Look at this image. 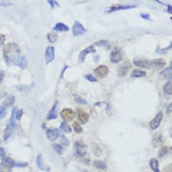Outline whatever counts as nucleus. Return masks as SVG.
Returning a JSON list of instances; mask_svg holds the SVG:
<instances>
[{"label": "nucleus", "instance_id": "f257e3e1", "mask_svg": "<svg viewBox=\"0 0 172 172\" xmlns=\"http://www.w3.org/2000/svg\"><path fill=\"white\" fill-rule=\"evenodd\" d=\"M20 47L15 43H9L4 46L3 49V58L8 65L16 63L20 58Z\"/></svg>", "mask_w": 172, "mask_h": 172}, {"label": "nucleus", "instance_id": "f03ea898", "mask_svg": "<svg viewBox=\"0 0 172 172\" xmlns=\"http://www.w3.org/2000/svg\"><path fill=\"white\" fill-rule=\"evenodd\" d=\"M16 110H17L16 107H13V108L12 117H11V119H10V121H9V123H8V125H7L5 131H4V140H5V141H7V140L10 138V136L12 135V134H13V130H14V128H15V121H14V119H15V113H16Z\"/></svg>", "mask_w": 172, "mask_h": 172}, {"label": "nucleus", "instance_id": "7ed1b4c3", "mask_svg": "<svg viewBox=\"0 0 172 172\" xmlns=\"http://www.w3.org/2000/svg\"><path fill=\"white\" fill-rule=\"evenodd\" d=\"M87 153V145L80 142V141H76L74 143V155L76 157L82 158L83 156H85Z\"/></svg>", "mask_w": 172, "mask_h": 172}, {"label": "nucleus", "instance_id": "20e7f679", "mask_svg": "<svg viewBox=\"0 0 172 172\" xmlns=\"http://www.w3.org/2000/svg\"><path fill=\"white\" fill-rule=\"evenodd\" d=\"M122 58H123V53L118 47L114 48L110 54V61L112 63H119V61H121Z\"/></svg>", "mask_w": 172, "mask_h": 172}, {"label": "nucleus", "instance_id": "39448f33", "mask_svg": "<svg viewBox=\"0 0 172 172\" xmlns=\"http://www.w3.org/2000/svg\"><path fill=\"white\" fill-rule=\"evenodd\" d=\"M2 163H4L6 164H9L12 167H25V166H28V163L17 162V161H14V160L11 159L10 157H4V158H2Z\"/></svg>", "mask_w": 172, "mask_h": 172}, {"label": "nucleus", "instance_id": "423d86ee", "mask_svg": "<svg viewBox=\"0 0 172 172\" xmlns=\"http://www.w3.org/2000/svg\"><path fill=\"white\" fill-rule=\"evenodd\" d=\"M87 32V29L82 26V24L78 21H75L73 26V36L75 37H78V36H81V35H84L85 33Z\"/></svg>", "mask_w": 172, "mask_h": 172}, {"label": "nucleus", "instance_id": "0eeeda50", "mask_svg": "<svg viewBox=\"0 0 172 172\" xmlns=\"http://www.w3.org/2000/svg\"><path fill=\"white\" fill-rule=\"evenodd\" d=\"M108 68L105 65H101L94 70V73L98 78H104L108 74Z\"/></svg>", "mask_w": 172, "mask_h": 172}, {"label": "nucleus", "instance_id": "6e6552de", "mask_svg": "<svg viewBox=\"0 0 172 172\" xmlns=\"http://www.w3.org/2000/svg\"><path fill=\"white\" fill-rule=\"evenodd\" d=\"M89 53H92V54L96 53V50L94 49V46H93V45H90V46H89V47H87L86 49H84V50L81 51V53L79 54V57H78V61H79L80 63L84 62V60H85L87 55H89Z\"/></svg>", "mask_w": 172, "mask_h": 172}, {"label": "nucleus", "instance_id": "1a4fd4ad", "mask_svg": "<svg viewBox=\"0 0 172 172\" xmlns=\"http://www.w3.org/2000/svg\"><path fill=\"white\" fill-rule=\"evenodd\" d=\"M60 116L65 121H70V120L73 119V118L75 116V113L70 108H65L60 112Z\"/></svg>", "mask_w": 172, "mask_h": 172}, {"label": "nucleus", "instance_id": "9d476101", "mask_svg": "<svg viewBox=\"0 0 172 172\" xmlns=\"http://www.w3.org/2000/svg\"><path fill=\"white\" fill-rule=\"evenodd\" d=\"M162 119H163V113H162V112L157 113V115L154 117V119L149 122V127H150V129H152V130L157 129V128L159 127V125H160Z\"/></svg>", "mask_w": 172, "mask_h": 172}, {"label": "nucleus", "instance_id": "9b49d317", "mask_svg": "<svg viewBox=\"0 0 172 172\" xmlns=\"http://www.w3.org/2000/svg\"><path fill=\"white\" fill-rule=\"evenodd\" d=\"M55 59V48L53 46H48L45 50V61L46 64L51 63Z\"/></svg>", "mask_w": 172, "mask_h": 172}, {"label": "nucleus", "instance_id": "f8f14e48", "mask_svg": "<svg viewBox=\"0 0 172 172\" xmlns=\"http://www.w3.org/2000/svg\"><path fill=\"white\" fill-rule=\"evenodd\" d=\"M134 64L136 66V67H139V68H143V69H149L150 68V60H148V59H143V58H140V59H134Z\"/></svg>", "mask_w": 172, "mask_h": 172}, {"label": "nucleus", "instance_id": "ddd939ff", "mask_svg": "<svg viewBox=\"0 0 172 172\" xmlns=\"http://www.w3.org/2000/svg\"><path fill=\"white\" fill-rule=\"evenodd\" d=\"M132 67V64L130 62H125V63H122L121 65H119V67L118 68V75L119 76H124L128 71L131 69Z\"/></svg>", "mask_w": 172, "mask_h": 172}, {"label": "nucleus", "instance_id": "4468645a", "mask_svg": "<svg viewBox=\"0 0 172 172\" xmlns=\"http://www.w3.org/2000/svg\"><path fill=\"white\" fill-rule=\"evenodd\" d=\"M46 135L49 140L54 141L60 135V133H59V130L57 128H50L46 131Z\"/></svg>", "mask_w": 172, "mask_h": 172}, {"label": "nucleus", "instance_id": "2eb2a0df", "mask_svg": "<svg viewBox=\"0 0 172 172\" xmlns=\"http://www.w3.org/2000/svg\"><path fill=\"white\" fill-rule=\"evenodd\" d=\"M77 118L80 123L82 124H86L89 119V116L87 112L81 110V109H77Z\"/></svg>", "mask_w": 172, "mask_h": 172}, {"label": "nucleus", "instance_id": "dca6fc26", "mask_svg": "<svg viewBox=\"0 0 172 172\" xmlns=\"http://www.w3.org/2000/svg\"><path fill=\"white\" fill-rule=\"evenodd\" d=\"M164 65H165V61L163 58L150 60V67H152L154 70H161L163 67H164Z\"/></svg>", "mask_w": 172, "mask_h": 172}, {"label": "nucleus", "instance_id": "f3484780", "mask_svg": "<svg viewBox=\"0 0 172 172\" xmlns=\"http://www.w3.org/2000/svg\"><path fill=\"white\" fill-rule=\"evenodd\" d=\"M136 6L134 5H117V6H113L111 7L106 13H113V12H117V11H124V10H128V9H134Z\"/></svg>", "mask_w": 172, "mask_h": 172}, {"label": "nucleus", "instance_id": "a211bd4d", "mask_svg": "<svg viewBox=\"0 0 172 172\" xmlns=\"http://www.w3.org/2000/svg\"><path fill=\"white\" fill-rule=\"evenodd\" d=\"M36 164H37V165H38V167H39L40 169H42V170H46V171L49 170V168H48V167L44 164V163H43V159L42 153L38 154V156H37V158H36Z\"/></svg>", "mask_w": 172, "mask_h": 172}, {"label": "nucleus", "instance_id": "6ab92c4d", "mask_svg": "<svg viewBox=\"0 0 172 172\" xmlns=\"http://www.w3.org/2000/svg\"><path fill=\"white\" fill-rule=\"evenodd\" d=\"M57 106H58V102H56L53 105V107L51 108V110L49 111L48 115H47V119L51 120V119H55L58 117V113H57Z\"/></svg>", "mask_w": 172, "mask_h": 172}, {"label": "nucleus", "instance_id": "aec40b11", "mask_svg": "<svg viewBox=\"0 0 172 172\" xmlns=\"http://www.w3.org/2000/svg\"><path fill=\"white\" fill-rule=\"evenodd\" d=\"M53 30L54 31H57V32H64V31H68L69 30V28H68L67 25H65L63 23H58L53 28Z\"/></svg>", "mask_w": 172, "mask_h": 172}, {"label": "nucleus", "instance_id": "412c9836", "mask_svg": "<svg viewBox=\"0 0 172 172\" xmlns=\"http://www.w3.org/2000/svg\"><path fill=\"white\" fill-rule=\"evenodd\" d=\"M149 166H150V168L152 169L153 172H160V169H159V162H158L157 159L151 158L150 161H149Z\"/></svg>", "mask_w": 172, "mask_h": 172}, {"label": "nucleus", "instance_id": "4be33fe9", "mask_svg": "<svg viewBox=\"0 0 172 172\" xmlns=\"http://www.w3.org/2000/svg\"><path fill=\"white\" fill-rule=\"evenodd\" d=\"M146 75H147L146 72L141 71V70H138V69L134 70V71L132 72V73H131V76H132L133 78H140V77H144V76H146Z\"/></svg>", "mask_w": 172, "mask_h": 172}, {"label": "nucleus", "instance_id": "5701e85b", "mask_svg": "<svg viewBox=\"0 0 172 172\" xmlns=\"http://www.w3.org/2000/svg\"><path fill=\"white\" fill-rule=\"evenodd\" d=\"M14 101H15V98L13 95H9L4 101H3V106H5L6 108L8 106H12L13 104H14Z\"/></svg>", "mask_w": 172, "mask_h": 172}, {"label": "nucleus", "instance_id": "b1692460", "mask_svg": "<svg viewBox=\"0 0 172 172\" xmlns=\"http://www.w3.org/2000/svg\"><path fill=\"white\" fill-rule=\"evenodd\" d=\"M160 74L164 77V79H167V80L169 79V81H170V79H171V65L168 68H166L164 71L161 72Z\"/></svg>", "mask_w": 172, "mask_h": 172}, {"label": "nucleus", "instance_id": "393cba45", "mask_svg": "<svg viewBox=\"0 0 172 172\" xmlns=\"http://www.w3.org/2000/svg\"><path fill=\"white\" fill-rule=\"evenodd\" d=\"M93 164H94V166H95L96 168H99V169L106 170V168H107L105 163H104V161H102V160H96V161H94Z\"/></svg>", "mask_w": 172, "mask_h": 172}, {"label": "nucleus", "instance_id": "a878e982", "mask_svg": "<svg viewBox=\"0 0 172 172\" xmlns=\"http://www.w3.org/2000/svg\"><path fill=\"white\" fill-rule=\"evenodd\" d=\"M163 89H164V91L166 95H171L172 94V83H171V81L166 82L164 84Z\"/></svg>", "mask_w": 172, "mask_h": 172}, {"label": "nucleus", "instance_id": "bb28decb", "mask_svg": "<svg viewBox=\"0 0 172 172\" xmlns=\"http://www.w3.org/2000/svg\"><path fill=\"white\" fill-rule=\"evenodd\" d=\"M60 129H61L64 133H66V134L72 133V127H71L66 121L61 122V124H60Z\"/></svg>", "mask_w": 172, "mask_h": 172}, {"label": "nucleus", "instance_id": "cd10ccee", "mask_svg": "<svg viewBox=\"0 0 172 172\" xmlns=\"http://www.w3.org/2000/svg\"><path fill=\"white\" fill-rule=\"evenodd\" d=\"M0 172H13V167L4 163L0 164Z\"/></svg>", "mask_w": 172, "mask_h": 172}, {"label": "nucleus", "instance_id": "c85d7f7f", "mask_svg": "<svg viewBox=\"0 0 172 172\" xmlns=\"http://www.w3.org/2000/svg\"><path fill=\"white\" fill-rule=\"evenodd\" d=\"M16 65L19 66L20 68L24 69V68L27 66V59H26V58H25V57H20L19 59H18L17 62H16Z\"/></svg>", "mask_w": 172, "mask_h": 172}, {"label": "nucleus", "instance_id": "c756f323", "mask_svg": "<svg viewBox=\"0 0 172 172\" xmlns=\"http://www.w3.org/2000/svg\"><path fill=\"white\" fill-rule=\"evenodd\" d=\"M96 45L103 46V47H104L106 50H108V49L110 48V43H109L107 41H104V40H101V41L97 42V43H96Z\"/></svg>", "mask_w": 172, "mask_h": 172}, {"label": "nucleus", "instance_id": "7c9ffc66", "mask_svg": "<svg viewBox=\"0 0 172 172\" xmlns=\"http://www.w3.org/2000/svg\"><path fill=\"white\" fill-rule=\"evenodd\" d=\"M73 130L75 131V133H77V134H81V133L83 132L82 126H81L77 121H75V122L73 123Z\"/></svg>", "mask_w": 172, "mask_h": 172}, {"label": "nucleus", "instance_id": "2f4dec72", "mask_svg": "<svg viewBox=\"0 0 172 172\" xmlns=\"http://www.w3.org/2000/svg\"><path fill=\"white\" fill-rule=\"evenodd\" d=\"M168 152H169V149H168V147H163V148L160 149L158 156H159L160 158H162V157L165 156Z\"/></svg>", "mask_w": 172, "mask_h": 172}, {"label": "nucleus", "instance_id": "473e14b6", "mask_svg": "<svg viewBox=\"0 0 172 172\" xmlns=\"http://www.w3.org/2000/svg\"><path fill=\"white\" fill-rule=\"evenodd\" d=\"M47 39H48V41H49L50 43H56L57 40H58V35H57L56 33L51 32V33H49V34L47 35Z\"/></svg>", "mask_w": 172, "mask_h": 172}, {"label": "nucleus", "instance_id": "72a5a7b5", "mask_svg": "<svg viewBox=\"0 0 172 172\" xmlns=\"http://www.w3.org/2000/svg\"><path fill=\"white\" fill-rule=\"evenodd\" d=\"M53 149L57 151V153H58V154H62V152H63V147L62 146H60V145H58V144H54L53 145Z\"/></svg>", "mask_w": 172, "mask_h": 172}, {"label": "nucleus", "instance_id": "f704fd0d", "mask_svg": "<svg viewBox=\"0 0 172 172\" xmlns=\"http://www.w3.org/2000/svg\"><path fill=\"white\" fill-rule=\"evenodd\" d=\"M7 114V108L3 105H0V119L6 117Z\"/></svg>", "mask_w": 172, "mask_h": 172}, {"label": "nucleus", "instance_id": "c9c22d12", "mask_svg": "<svg viewBox=\"0 0 172 172\" xmlns=\"http://www.w3.org/2000/svg\"><path fill=\"white\" fill-rule=\"evenodd\" d=\"M85 78H86L87 80L90 81V82H97V79L94 78V76L91 75V74H86V75H85Z\"/></svg>", "mask_w": 172, "mask_h": 172}, {"label": "nucleus", "instance_id": "e433bc0d", "mask_svg": "<svg viewBox=\"0 0 172 172\" xmlns=\"http://www.w3.org/2000/svg\"><path fill=\"white\" fill-rule=\"evenodd\" d=\"M22 115H23V110L22 109H20L19 111L18 110H16V113H15V119H21V118H22Z\"/></svg>", "mask_w": 172, "mask_h": 172}, {"label": "nucleus", "instance_id": "4c0bfd02", "mask_svg": "<svg viewBox=\"0 0 172 172\" xmlns=\"http://www.w3.org/2000/svg\"><path fill=\"white\" fill-rule=\"evenodd\" d=\"M5 41H6V36L3 34H0V47L4 45Z\"/></svg>", "mask_w": 172, "mask_h": 172}, {"label": "nucleus", "instance_id": "58836bf2", "mask_svg": "<svg viewBox=\"0 0 172 172\" xmlns=\"http://www.w3.org/2000/svg\"><path fill=\"white\" fill-rule=\"evenodd\" d=\"M49 3V5L52 7V8H55V7H58V3L57 1H54V0H48L47 1Z\"/></svg>", "mask_w": 172, "mask_h": 172}, {"label": "nucleus", "instance_id": "ea45409f", "mask_svg": "<svg viewBox=\"0 0 172 172\" xmlns=\"http://www.w3.org/2000/svg\"><path fill=\"white\" fill-rule=\"evenodd\" d=\"M61 143H62V144H64L65 146H69V144H70V143H69V140H68V139H67V137H66V136H64V135H62V136H61Z\"/></svg>", "mask_w": 172, "mask_h": 172}, {"label": "nucleus", "instance_id": "a19ab883", "mask_svg": "<svg viewBox=\"0 0 172 172\" xmlns=\"http://www.w3.org/2000/svg\"><path fill=\"white\" fill-rule=\"evenodd\" d=\"M4 157H6V151L3 148L0 147V159H2Z\"/></svg>", "mask_w": 172, "mask_h": 172}, {"label": "nucleus", "instance_id": "79ce46f5", "mask_svg": "<svg viewBox=\"0 0 172 172\" xmlns=\"http://www.w3.org/2000/svg\"><path fill=\"white\" fill-rule=\"evenodd\" d=\"M75 101H76V103H78V104H87V101H85V100H83V99L79 98V97H75Z\"/></svg>", "mask_w": 172, "mask_h": 172}, {"label": "nucleus", "instance_id": "37998d69", "mask_svg": "<svg viewBox=\"0 0 172 172\" xmlns=\"http://www.w3.org/2000/svg\"><path fill=\"white\" fill-rule=\"evenodd\" d=\"M4 77H5V73H4L3 71L0 70V85H1V83L3 82Z\"/></svg>", "mask_w": 172, "mask_h": 172}, {"label": "nucleus", "instance_id": "c03bdc74", "mask_svg": "<svg viewBox=\"0 0 172 172\" xmlns=\"http://www.w3.org/2000/svg\"><path fill=\"white\" fill-rule=\"evenodd\" d=\"M143 19H145V20H149V14H144V13H142L141 15H140Z\"/></svg>", "mask_w": 172, "mask_h": 172}, {"label": "nucleus", "instance_id": "a18cd8bd", "mask_svg": "<svg viewBox=\"0 0 172 172\" xmlns=\"http://www.w3.org/2000/svg\"><path fill=\"white\" fill-rule=\"evenodd\" d=\"M171 106H172V104L170 103V104H169V105L167 106V110H166L167 114H170V113H171Z\"/></svg>", "mask_w": 172, "mask_h": 172}, {"label": "nucleus", "instance_id": "49530a36", "mask_svg": "<svg viewBox=\"0 0 172 172\" xmlns=\"http://www.w3.org/2000/svg\"><path fill=\"white\" fill-rule=\"evenodd\" d=\"M165 6L167 7V12H168L169 13H171V5H166V4H165Z\"/></svg>", "mask_w": 172, "mask_h": 172}]
</instances>
